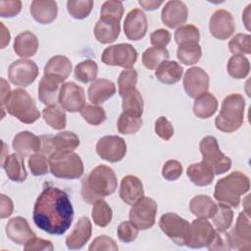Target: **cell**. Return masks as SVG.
<instances>
[{"instance_id":"obj_1","label":"cell","mask_w":251,"mask_h":251,"mask_svg":"<svg viewBox=\"0 0 251 251\" xmlns=\"http://www.w3.org/2000/svg\"><path fill=\"white\" fill-rule=\"evenodd\" d=\"M32 219L37 227L54 235L64 234L74 220V208L68 194L55 186H46L37 197Z\"/></svg>"},{"instance_id":"obj_2","label":"cell","mask_w":251,"mask_h":251,"mask_svg":"<svg viewBox=\"0 0 251 251\" xmlns=\"http://www.w3.org/2000/svg\"><path fill=\"white\" fill-rule=\"evenodd\" d=\"M118 188V179L113 169L98 165L81 180L82 199L93 205L98 199L113 194Z\"/></svg>"},{"instance_id":"obj_3","label":"cell","mask_w":251,"mask_h":251,"mask_svg":"<svg viewBox=\"0 0 251 251\" xmlns=\"http://www.w3.org/2000/svg\"><path fill=\"white\" fill-rule=\"evenodd\" d=\"M249 188V177L239 171H234L217 181L214 197L219 203L237 208L240 203V197L247 193Z\"/></svg>"},{"instance_id":"obj_4","label":"cell","mask_w":251,"mask_h":251,"mask_svg":"<svg viewBox=\"0 0 251 251\" xmlns=\"http://www.w3.org/2000/svg\"><path fill=\"white\" fill-rule=\"evenodd\" d=\"M245 100L239 93L227 95L222 102L221 111L215 119L217 129L230 133L240 128L244 120Z\"/></svg>"},{"instance_id":"obj_5","label":"cell","mask_w":251,"mask_h":251,"mask_svg":"<svg viewBox=\"0 0 251 251\" xmlns=\"http://www.w3.org/2000/svg\"><path fill=\"white\" fill-rule=\"evenodd\" d=\"M1 109H5L11 116L27 125L35 123L40 118L33 98L23 88L14 89Z\"/></svg>"},{"instance_id":"obj_6","label":"cell","mask_w":251,"mask_h":251,"mask_svg":"<svg viewBox=\"0 0 251 251\" xmlns=\"http://www.w3.org/2000/svg\"><path fill=\"white\" fill-rule=\"evenodd\" d=\"M48 161L51 174L58 178L75 179L83 175V162L74 151L55 152Z\"/></svg>"},{"instance_id":"obj_7","label":"cell","mask_w":251,"mask_h":251,"mask_svg":"<svg viewBox=\"0 0 251 251\" xmlns=\"http://www.w3.org/2000/svg\"><path fill=\"white\" fill-rule=\"evenodd\" d=\"M199 149L203 157V162L211 168L214 175H222L231 168V160L226 156L219 147L214 136H205L199 143Z\"/></svg>"},{"instance_id":"obj_8","label":"cell","mask_w":251,"mask_h":251,"mask_svg":"<svg viewBox=\"0 0 251 251\" xmlns=\"http://www.w3.org/2000/svg\"><path fill=\"white\" fill-rule=\"evenodd\" d=\"M158 206L154 199L150 197H142L129 210V221L139 229L146 230L151 228L156 222Z\"/></svg>"},{"instance_id":"obj_9","label":"cell","mask_w":251,"mask_h":251,"mask_svg":"<svg viewBox=\"0 0 251 251\" xmlns=\"http://www.w3.org/2000/svg\"><path fill=\"white\" fill-rule=\"evenodd\" d=\"M137 55V51L131 44L119 43L107 47L101 55V61L107 66L129 69L136 63Z\"/></svg>"},{"instance_id":"obj_10","label":"cell","mask_w":251,"mask_h":251,"mask_svg":"<svg viewBox=\"0 0 251 251\" xmlns=\"http://www.w3.org/2000/svg\"><path fill=\"white\" fill-rule=\"evenodd\" d=\"M161 230L176 244L179 246L185 245L190 224L176 213H166L159 220Z\"/></svg>"},{"instance_id":"obj_11","label":"cell","mask_w":251,"mask_h":251,"mask_svg":"<svg viewBox=\"0 0 251 251\" xmlns=\"http://www.w3.org/2000/svg\"><path fill=\"white\" fill-rule=\"evenodd\" d=\"M37 75L38 67L31 60L19 59L14 61L8 68V78L17 86H28L35 80Z\"/></svg>"},{"instance_id":"obj_12","label":"cell","mask_w":251,"mask_h":251,"mask_svg":"<svg viewBox=\"0 0 251 251\" xmlns=\"http://www.w3.org/2000/svg\"><path fill=\"white\" fill-rule=\"evenodd\" d=\"M99 157L110 163H117L124 159L126 153V143L118 135H105L96 143Z\"/></svg>"},{"instance_id":"obj_13","label":"cell","mask_w":251,"mask_h":251,"mask_svg":"<svg viewBox=\"0 0 251 251\" xmlns=\"http://www.w3.org/2000/svg\"><path fill=\"white\" fill-rule=\"evenodd\" d=\"M216 229L204 218H198L190 224L189 233L185 245L190 248L207 247L213 240Z\"/></svg>"},{"instance_id":"obj_14","label":"cell","mask_w":251,"mask_h":251,"mask_svg":"<svg viewBox=\"0 0 251 251\" xmlns=\"http://www.w3.org/2000/svg\"><path fill=\"white\" fill-rule=\"evenodd\" d=\"M230 247L235 250L251 249V226L250 218L245 212H241L234 226L227 232Z\"/></svg>"},{"instance_id":"obj_15","label":"cell","mask_w":251,"mask_h":251,"mask_svg":"<svg viewBox=\"0 0 251 251\" xmlns=\"http://www.w3.org/2000/svg\"><path fill=\"white\" fill-rule=\"evenodd\" d=\"M59 104L65 111L71 113L80 112L85 106L83 88L73 81L64 82L60 91Z\"/></svg>"},{"instance_id":"obj_16","label":"cell","mask_w":251,"mask_h":251,"mask_svg":"<svg viewBox=\"0 0 251 251\" xmlns=\"http://www.w3.org/2000/svg\"><path fill=\"white\" fill-rule=\"evenodd\" d=\"M209 30L212 36L220 40L229 38L235 30V23L232 15L225 10L215 11L209 21Z\"/></svg>"},{"instance_id":"obj_17","label":"cell","mask_w":251,"mask_h":251,"mask_svg":"<svg viewBox=\"0 0 251 251\" xmlns=\"http://www.w3.org/2000/svg\"><path fill=\"white\" fill-rule=\"evenodd\" d=\"M209 75L200 67L189 68L185 72L182 79L184 91L191 98H196L200 94L207 92L209 89Z\"/></svg>"},{"instance_id":"obj_18","label":"cell","mask_w":251,"mask_h":251,"mask_svg":"<svg viewBox=\"0 0 251 251\" xmlns=\"http://www.w3.org/2000/svg\"><path fill=\"white\" fill-rule=\"evenodd\" d=\"M148 22L146 15L140 9L130 10L124 22V32L129 40L137 41L146 35Z\"/></svg>"},{"instance_id":"obj_19","label":"cell","mask_w":251,"mask_h":251,"mask_svg":"<svg viewBox=\"0 0 251 251\" xmlns=\"http://www.w3.org/2000/svg\"><path fill=\"white\" fill-rule=\"evenodd\" d=\"M188 17V8L182 1L170 0L162 9L161 19L165 25L176 28L183 25Z\"/></svg>"},{"instance_id":"obj_20","label":"cell","mask_w":251,"mask_h":251,"mask_svg":"<svg viewBox=\"0 0 251 251\" xmlns=\"http://www.w3.org/2000/svg\"><path fill=\"white\" fill-rule=\"evenodd\" d=\"M64 80L54 75H44L38 84V98L46 106H57Z\"/></svg>"},{"instance_id":"obj_21","label":"cell","mask_w":251,"mask_h":251,"mask_svg":"<svg viewBox=\"0 0 251 251\" xmlns=\"http://www.w3.org/2000/svg\"><path fill=\"white\" fill-rule=\"evenodd\" d=\"M5 231L8 238L18 245H25L31 237L35 236L27 221L21 216L10 219L6 225Z\"/></svg>"},{"instance_id":"obj_22","label":"cell","mask_w":251,"mask_h":251,"mask_svg":"<svg viewBox=\"0 0 251 251\" xmlns=\"http://www.w3.org/2000/svg\"><path fill=\"white\" fill-rule=\"evenodd\" d=\"M92 225L87 217H81L74 226L71 233L66 237V245L69 249H80L90 239Z\"/></svg>"},{"instance_id":"obj_23","label":"cell","mask_w":251,"mask_h":251,"mask_svg":"<svg viewBox=\"0 0 251 251\" xmlns=\"http://www.w3.org/2000/svg\"><path fill=\"white\" fill-rule=\"evenodd\" d=\"M120 21L110 17H100L94 26V36L102 44H109L117 40L120 35Z\"/></svg>"},{"instance_id":"obj_24","label":"cell","mask_w":251,"mask_h":251,"mask_svg":"<svg viewBox=\"0 0 251 251\" xmlns=\"http://www.w3.org/2000/svg\"><path fill=\"white\" fill-rule=\"evenodd\" d=\"M12 145L16 153L25 158L34 153L40 152L41 140L40 137L34 133L25 130L15 135Z\"/></svg>"},{"instance_id":"obj_25","label":"cell","mask_w":251,"mask_h":251,"mask_svg":"<svg viewBox=\"0 0 251 251\" xmlns=\"http://www.w3.org/2000/svg\"><path fill=\"white\" fill-rule=\"evenodd\" d=\"M144 196L141 180L135 176H126L121 180L120 197L127 205H133Z\"/></svg>"},{"instance_id":"obj_26","label":"cell","mask_w":251,"mask_h":251,"mask_svg":"<svg viewBox=\"0 0 251 251\" xmlns=\"http://www.w3.org/2000/svg\"><path fill=\"white\" fill-rule=\"evenodd\" d=\"M116 93V85L106 78L95 79L87 89L89 101L93 105H100L110 99Z\"/></svg>"},{"instance_id":"obj_27","label":"cell","mask_w":251,"mask_h":251,"mask_svg":"<svg viewBox=\"0 0 251 251\" xmlns=\"http://www.w3.org/2000/svg\"><path fill=\"white\" fill-rule=\"evenodd\" d=\"M32 18L41 25L52 23L58 15V5L53 0H34L30 4Z\"/></svg>"},{"instance_id":"obj_28","label":"cell","mask_w":251,"mask_h":251,"mask_svg":"<svg viewBox=\"0 0 251 251\" xmlns=\"http://www.w3.org/2000/svg\"><path fill=\"white\" fill-rule=\"evenodd\" d=\"M13 47L15 53L23 59L32 57L36 54L39 47L38 38L33 32L25 30L16 36Z\"/></svg>"},{"instance_id":"obj_29","label":"cell","mask_w":251,"mask_h":251,"mask_svg":"<svg viewBox=\"0 0 251 251\" xmlns=\"http://www.w3.org/2000/svg\"><path fill=\"white\" fill-rule=\"evenodd\" d=\"M155 76L165 84H175L180 80L183 74L182 67L176 61H163L155 69Z\"/></svg>"},{"instance_id":"obj_30","label":"cell","mask_w":251,"mask_h":251,"mask_svg":"<svg viewBox=\"0 0 251 251\" xmlns=\"http://www.w3.org/2000/svg\"><path fill=\"white\" fill-rule=\"evenodd\" d=\"M6 172L7 176L15 182H24L26 179L27 174L25 168L24 158L17 153L7 155L4 162L1 164Z\"/></svg>"},{"instance_id":"obj_31","label":"cell","mask_w":251,"mask_h":251,"mask_svg":"<svg viewBox=\"0 0 251 251\" xmlns=\"http://www.w3.org/2000/svg\"><path fill=\"white\" fill-rule=\"evenodd\" d=\"M73 69V64L71 60L63 55H56L50 58L45 67H44V75H54L57 77L66 80Z\"/></svg>"},{"instance_id":"obj_32","label":"cell","mask_w":251,"mask_h":251,"mask_svg":"<svg viewBox=\"0 0 251 251\" xmlns=\"http://www.w3.org/2000/svg\"><path fill=\"white\" fill-rule=\"evenodd\" d=\"M193 113L199 119H208L218 110V100L210 92H204L194 98Z\"/></svg>"},{"instance_id":"obj_33","label":"cell","mask_w":251,"mask_h":251,"mask_svg":"<svg viewBox=\"0 0 251 251\" xmlns=\"http://www.w3.org/2000/svg\"><path fill=\"white\" fill-rule=\"evenodd\" d=\"M186 175L190 181L197 186H206L212 183L214 179V173L209 166L203 161L188 166Z\"/></svg>"},{"instance_id":"obj_34","label":"cell","mask_w":251,"mask_h":251,"mask_svg":"<svg viewBox=\"0 0 251 251\" xmlns=\"http://www.w3.org/2000/svg\"><path fill=\"white\" fill-rule=\"evenodd\" d=\"M190 212L204 219H211L217 211V204L208 195H196L189 202Z\"/></svg>"},{"instance_id":"obj_35","label":"cell","mask_w":251,"mask_h":251,"mask_svg":"<svg viewBox=\"0 0 251 251\" xmlns=\"http://www.w3.org/2000/svg\"><path fill=\"white\" fill-rule=\"evenodd\" d=\"M202 56V49L199 42H184L178 45L176 57L180 63L186 66L196 64Z\"/></svg>"},{"instance_id":"obj_36","label":"cell","mask_w":251,"mask_h":251,"mask_svg":"<svg viewBox=\"0 0 251 251\" xmlns=\"http://www.w3.org/2000/svg\"><path fill=\"white\" fill-rule=\"evenodd\" d=\"M143 98L138 89L133 88L122 96L123 112L141 117L143 114Z\"/></svg>"},{"instance_id":"obj_37","label":"cell","mask_w":251,"mask_h":251,"mask_svg":"<svg viewBox=\"0 0 251 251\" xmlns=\"http://www.w3.org/2000/svg\"><path fill=\"white\" fill-rule=\"evenodd\" d=\"M52 143L55 152H68L75 150L79 145L78 136L72 131H61L52 136Z\"/></svg>"},{"instance_id":"obj_38","label":"cell","mask_w":251,"mask_h":251,"mask_svg":"<svg viewBox=\"0 0 251 251\" xmlns=\"http://www.w3.org/2000/svg\"><path fill=\"white\" fill-rule=\"evenodd\" d=\"M226 70L228 75L233 78H245L250 72L249 60L243 55H233L227 62Z\"/></svg>"},{"instance_id":"obj_39","label":"cell","mask_w":251,"mask_h":251,"mask_svg":"<svg viewBox=\"0 0 251 251\" xmlns=\"http://www.w3.org/2000/svg\"><path fill=\"white\" fill-rule=\"evenodd\" d=\"M42 117L45 123L52 128L61 130L67 126V115L64 109L57 106H47L42 111Z\"/></svg>"},{"instance_id":"obj_40","label":"cell","mask_w":251,"mask_h":251,"mask_svg":"<svg viewBox=\"0 0 251 251\" xmlns=\"http://www.w3.org/2000/svg\"><path fill=\"white\" fill-rule=\"evenodd\" d=\"M98 75V65L95 61L87 59L78 63L74 71L75 78L82 83L94 81Z\"/></svg>"},{"instance_id":"obj_41","label":"cell","mask_w":251,"mask_h":251,"mask_svg":"<svg viewBox=\"0 0 251 251\" xmlns=\"http://www.w3.org/2000/svg\"><path fill=\"white\" fill-rule=\"evenodd\" d=\"M142 125L143 121L141 117H137L126 112H123L117 121L118 131L126 135L136 133L139 131Z\"/></svg>"},{"instance_id":"obj_42","label":"cell","mask_w":251,"mask_h":251,"mask_svg":"<svg viewBox=\"0 0 251 251\" xmlns=\"http://www.w3.org/2000/svg\"><path fill=\"white\" fill-rule=\"evenodd\" d=\"M91 217L96 226L105 227L111 223L113 212L111 207L105 200L98 199L93 204Z\"/></svg>"},{"instance_id":"obj_43","label":"cell","mask_w":251,"mask_h":251,"mask_svg":"<svg viewBox=\"0 0 251 251\" xmlns=\"http://www.w3.org/2000/svg\"><path fill=\"white\" fill-rule=\"evenodd\" d=\"M170 57L169 51L166 48L150 47L142 54V64L148 70H155L163 61Z\"/></svg>"},{"instance_id":"obj_44","label":"cell","mask_w":251,"mask_h":251,"mask_svg":"<svg viewBox=\"0 0 251 251\" xmlns=\"http://www.w3.org/2000/svg\"><path fill=\"white\" fill-rule=\"evenodd\" d=\"M217 230L226 231L230 227L233 221V212L229 206L219 203L217 205V211L211 218Z\"/></svg>"},{"instance_id":"obj_45","label":"cell","mask_w":251,"mask_h":251,"mask_svg":"<svg viewBox=\"0 0 251 251\" xmlns=\"http://www.w3.org/2000/svg\"><path fill=\"white\" fill-rule=\"evenodd\" d=\"M92 0H69L67 9L69 14L76 20H83L89 16L92 11Z\"/></svg>"},{"instance_id":"obj_46","label":"cell","mask_w":251,"mask_h":251,"mask_svg":"<svg viewBox=\"0 0 251 251\" xmlns=\"http://www.w3.org/2000/svg\"><path fill=\"white\" fill-rule=\"evenodd\" d=\"M138 74L137 72L132 69H125L121 72L118 77V87H119V94L122 97L124 94L128 92L129 90L136 88Z\"/></svg>"},{"instance_id":"obj_47","label":"cell","mask_w":251,"mask_h":251,"mask_svg":"<svg viewBox=\"0 0 251 251\" xmlns=\"http://www.w3.org/2000/svg\"><path fill=\"white\" fill-rule=\"evenodd\" d=\"M229 51L233 55H245L251 53V36L246 33L235 34L228 42Z\"/></svg>"},{"instance_id":"obj_48","label":"cell","mask_w":251,"mask_h":251,"mask_svg":"<svg viewBox=\"0 0 251 251\" xmlns=\"http://www.w3.org/2000/svg\"><path fill=\"white\" fill-rule=\"evenodd\" d=\"M80 115L87 124L92 126H99L106 120L105 110L98 105H85Z\"/></svg>"},{"instance_id":"obj_49","label":"cell","mask_w":251,"mask_h":251,"mask_svg":"<svg viewBox=\"0 0 251 251\" xmlns=\"http://www.w3.org/2000/svg\"><path fill=\"white\" fill-rule=\"evenodd\" d=\"M175 40L177 45L184 42H199V29L193 25H183L175 31Z\"/></svg>"},{"instance_id":"obj_50","label":"cell","mask_w":251,"mask_h":251,"mask_svg":"<svg viewBox=\"0 0 251 251\" xmlns=\"http://www.w3.org/2000/svg\"><path fill=\"white\" fill-rule=\"evenodd\" d=\"M27 164L31 174L35 176H44L48 173L49 161L42 153H34L30 155Z\"/></svg>"},{"instance_id":"obj_51","label":"cell","mask_w":251,"mask_h":251,"mask_svg":"<svg viewBox=\"0 0 251 251\" xmlns=\"http://www.w3.org/2000/svg\"><path fill=\"white\" fill-rule=\"evenodd\" d=\"M138 231L139 229L130 221H125L119 225L117 234L122 242L129 243L136 239Z\"/></svg>"},{"instance_id":"obj_52","label":"cell","mask_w":251,"mask_h":251,"mask_svg":"<svg viewBox=\"0 0 251 251\" xmlns=\"http://www.w3.org/2000/svg\"><path fill=\"white\" fill-rule=\"evenodd\" d=\"M124 15V5L121 1H105L100 10V17H110L121 21Z\"/></svg>"},{"instance_id":"obj_53","label":"cell","mask_w":251,"mask_h":251,"mask_svg":"<svg viewBox=\"0 0 251 251\" xmlns=\"http://www.w3.org/2000/svg\"><path fill=\"white\" fill-rule=\"evenodd\" d=\"M183 168L177 160H168L162 168V176L169 181L176 180L182 174Z\"/></svg>"},{"instance_id":"obj_54","label":"cell","mask_w":251,"mask_h":251,"mask_svg":"<svg viewBox=\"0 0 251 251\" xmlns=\"http://www.w3.org/2000/svg\"><path fill=\"white\" fill-rule=\"evenodd\" d=\"M154 130L156 134L165 141L170 140L174 135V126L172 123L164 116H161L156 120Z\"/></svg>"},{"instance_id":"obj_55","label":"cell","mask_w":251,"mask_h":251,"mask_svg":"<svg viewBox=\"0 0 251 251\" xmlns=\"http://www.w3.org/2000/svg\"><path fill=\"white\" fill-rule=\"evenodd\" d=\"M119 249L116 241L107 235H99L96 237L92 243L89 245V251H98V250H112L117 251Z\"/></svg>"},{"instance_id":"obj_56","label":"cell","mask_w":251,"mask_h":251,"mask_svg":"<svg viewBox=\"0 0 251 251\" xmlns=\"http://www.w3.org/2000/svg\"><path fill=\"white\" fill-rule=\"evenodd\" d=\"M22 2L20 0H1L0 16L2 18H12L20 14L22 10Z\"/></svg>"},{"instance_id":"obj_57","label":"cell","mask_w":251,"mask_h":251,"mask_svg":"<svg viewBox=\"0 0 251 251\" xmlns=\"http://www.w3.org/2000/svg\"><path fill=\"white\" fill-rule=\"evenodd\" d=\"M24 249L26 251H53L54 246L50 240L33 236L24 245Z\"/></svg>"},{"instance_id":"obj_58","label":"cell","mask_w":251,"mask_h":251,"mask_svg":"<svg viewBox=\"0 0 251 251\" xmlns=\"http://www.w3.org/2000/svg\"><path fill=\"white\" fill-rule=\"evenodd\" d=\"M209 250H229L231 249L227 232L216 229L215 236L212 242L207 246Z\"/></svg>"},{"instance_id":"obj_59","label":"cell","mask_w":251,"mask_h":251,"mask_svg":"<svg viewBox=\"0 0 251 251\" xmlns=\"http://www.w3.org/2000/svg\"><path fill=\"white\" fill-rule=\"evenodd\" d=\"M171 37L172 35L169 30L165 28H159L150 34V42L153 47L165 48L170 43Z\"/></svg>"},{"instance_id":"obj_60","label":"cell","mask_w":251,"mask_h":251,"mask_svg":"<svg viewBox=\"0 0 251 251\" xmlns=\"http://www.w3.org/2000/svg\"><path fill=\"white\" fill-rule=\"evenodd\" d=\"M14 211V204L10 197L5 194L0 195V218L5 219L10 217Z\"/></svg>"},{"instance_id":"obj_61","label":"cell","mask_w":251,"mask_h":251,"mask_svg":"<svg viewBox=\"0 0 251 251\" xmlns=\"http://www.w3.org/2000/svg\"><path fill=\"white\" fill-rule=\"evenodd\" d=\"M12 91L9 83L4 78H1V107L5 105Z\"/></svg>"},{"instance_id":"obj_62","label":"cell","mask_w":251,"mask_h":251,"mask_svg":"<svg viewBox=\"0 0 251 251\" xmlns=\"http://www.w3.org/2000/svg\"><path fill=\"white\" fill-rule=\"evenodd\" d=\"M139 5L146 11H154L158 9L164 2L163 1H157V0H140L138 1Z\"/></svg>"},{"instance_id":"obj_63","label":"cell","mask_w":251,"mask_h":251,"mask_svg":"<svg viewBox=\"0 0 251 251\" xmlns=\"http://www.w3.org/2000/svg\"><path fill=\"white\" fill-rule=\"evenodd\" d=\"M0 25H1V28H2V31H1V49H4L9 44L11 35H10L9 29L4 25L3 23H0Z\"/></svg>"},{"instance_id":"obj_64","label":"cell","mask_w":251,"mask_h":251,"mask_svg":"<svg viewBox=\"0 0 251 251\" xmlns=\"http://www.w3.org/2000/svg\"><path fill=\"white\" fill-rule=\"evenodd\" d=\"M250 8L251 4H249L242 13V21L247 30H250Z\"/></svg>"}]
</instances>
